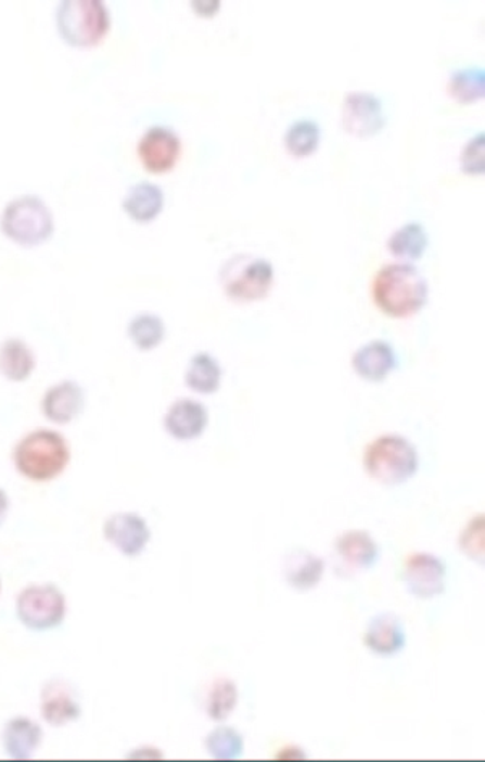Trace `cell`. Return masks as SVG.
Returning a JSON list of instances; mask_svg holds the SVG:
<instances>
[{
  "mask_svg": "<svg viewBox=\"0 0 485 762\" xmlns=\"http://www.w3.org/2000/svg\"><path fill=\"white\" fill-rule=\"evenodd\" d=\"M10 500L5 491L0 490V527L5 522L7 514H9Z\"/></svg>",
  "mask_w": 485,
  "mask_h": 762,
  "instance_id": "obj_34",
  "label": "cell"
},
{
  "mask_svg": "<svg viewBox=\"0 0 485 762\" xmlns=\"http://www.w3.org/2000/svg\"><path fill=\"white\" fill-rule=\"evenodd\" d=\"M128 338L140 351H153L164 341V322L156 313H138L128 323Z\"/></svg>",
  "mask_w": 485,
  "mask_h": 762,
  "instance_id": "obj_24",
  "label": "cell"
},
{
  "mask_svg": "<svg viewBox=\"0 0 485 762\" xmlns=\"http://www.w3.org/2000/svg\"><path fill=\"white\" fill-rule=\"evenodd\" d=\"M42 414L52 424L68 425L85 409V391L77 382L64 380L51 386L41 402Z\"/></svg>",
  "mask_w": 485,
  "mask_h": 762,
  "instance_id": "obj_13",
  "label": "cell"
},
{
  "mask_svg": "<svg viewBox=\"0 0 485 762\" xmlns=\"http://www.w3.org/2000/svg\"><path fill=\"white\" fill-rule=\"evenodd\" d=\"M276 270L263 257L239 254L224 263L220 285L227 298L235 302L263 301L273 286Z\"/></svg>",
  "mask_w": 485,
  "mask_h": 762,
  "instance_id": "obj_6",
  "label": "cell"
},
{
  "mask_svg": "<svg viewBox=\"0 0 485 762\" xmlns=\"http://www.w3.org/2000/svg\"><path fill=\"white\" fill-rule=\"evenodd\" d=\"M372 301L391 319H409L427 305L429 285L411 263L382 267L372 280Z\"/></svg>",
  "mask_w": 485,
  "mask_h": 762,
  "instance_id": "obj_1",
  "label": "cell"
},
{
  "mask_svg": "<svg viewBox=\"0 0 485 762\" xmlns=\"http://www.w3.org/2000/svg\"><path fill=\"white\" fill-rule=\"evenodd\" d=\"M365 468L372 480L384 487H398L418 472V450L400 435H382L366 448Z\"/></svg>",
  "mask_w": 485,
  "mask_h": 762,
  "instance_id": "obj_3",
  "label": "cell"
},
{
  "mask_svg": "<svg viewBox=\"0 0 485 762\" xmlns=\"http://www.w3.org/2000/svg\"><path fill=\"white\" fill-rule=\"evenodd\" d=\"M237 705H239V688H237L235 682L229 681V679H219L214 682L209 689V696H207V715L216 722L227 721L229 715L235 711Z\"/></svg>",
  "mask_w": 485,
  "mask_h": 762,
  "instance_id": "obj_27",
  "label": "cell"
},
{
  "mask_svg": "<svg viewBox=\"0 0 485 762\" xmlns=\"http://www.w3.org/2000/svg\"><path fill=\"white\" fill-rule=\"evenodd\" d=\"M209 424V414L203 402L178 399L168 408L164 427L175 440L191 441L200 438Z\"/></svg>",
  "mask_w": 485,
  "mask_h": 762,
  "instance_id": "obj_12",
  "label": "cell"
},
{
  "mask_svg": "<svg viewBox=\"0 0 485 762\" xmlns=\"http://www.w3.org/2000/svg\"><path fill=\"white\" fill-rule=\"evenodd\" d=\"M191 5H193L194 12L200 16H204V18H210L220 9V2H193Z\"/></svg>",
  "mask_w": 485,
  "mask_h": 762,
  "instance_id": "obj_31",
  "label": "cell"
},
{
  "mask_svg": "<svg viewBox=\"0 0 485 762\" xmlns=\"http://www.w3.org/2000/svg\"><path fill=\"white\" fill-rule=\"evenodd\" d=\"M447 567L434 554L416 553L406 559L404 582L406 590L419 599H432L445 592Z\"/></svg>",
  "mask_w": 485,
  "mask_h": 762,
  "instance_id": "obj_9",
  "label": "cell"
},
{
  "mask_svg": "<svg viewBox=\"0 0 485 762\" xmlns=\"http://www.w3.org/2000/svg\"><path fill=\"white\" fill-rule=\"evenodd\" d=\"M104 538L124 556L137 557L151 541L146 519L135 513H117L104 524Z\"/></svg>",
  "mask_w": 485,
  "mask_h": 762,
  "instance_id": "obj_11",
  "label": "cell"
},
{
  "mask_svg": "<svg viewBox=\"0 0 485 762\" xmlns=\"http://www.w3.org/2000/svg\"><path fill=\"white\" fill-rule=\"evenodd\" d=\"M184 383L191 391L214 395L222 383V367L209 352H197L188 364Z\"/></svg>",
  "mask_w": 485,
  "mask_h": 762,
  "instance_id": "obj_22",
  "label": "cell"
},
{
  "mask_svg": "<svg viewBox=\"0 0 485 762\" xmlns=\"http://www.w3.org/2000/svg\"><path fill=\"white\" fill-rule=\"evenodd\" d=\"M335 553L340 563L352 572H365L379 560V546L371 533L365 530L345 532L335 541Z\"/></svg>",
  "mask_w": 485,
  "mask_h": 762,
  "instance_id": "obj_17",
  "label": "cell"
},
{
  "mask_svg": "<svg viewBox=\"0 0 485 762\" xmlns=\"http://www.w3.org/2000/svg\"><path fill=\"white\" fill-rule=\"evenodd\" d=\"M343 130L359 140H369L385 127L381 99L371 92H348L342 107Z\"/></svg>",
  "mask_w": 485,
  "mask_h": 762,
  "instance_id": "obj_8",
  "label": "cell"
},
{
  "mask_svg": "<svg viewBox=\"0 0 485 762\" xmlns=\"http://www.w3.org/2000/svg\"><path fill=\"white\" fill-rule=\"evenodd\" d=\"M429 246V236L424 227L418 222H409L388 237L387 249L397 259L412 262L424 256Z\"/></svg>",
  "mask_w": 485,
  "mask_h": 762,
  "instance_id": "obj_23",
  "label": "cell"
},
{
  "mask_svg": "<svg viewBox=\"0 0 485 762\" xmlns=\"http://www.w3.org/2000/svg\"><path fill=\"white\" fill-rule=\"evenodd\" d=\"M13 464L22 477L36 483L55 480L71 464V447L59 431L39 428L18 441Z\"/></svg>",
  "mask_w": 485,
  "mask_h": 762,
  "instance_id": "obj_2",
  "label": "cell"
},
{
  "mask_svg": "<svg viewBox=\"0 0 485 762\" xmlns=\"http://www.w3.org/2000/svg\"><path fill=\"white\" fill-rule=\"evenodd\" d=\"M0 230L20 246H41L54 234V216L41 197L20 196L3 209Z\"/></svg>",
  "mask_w": 485,
  "mask_h": 762,
  "instance_id": "obj_5",
  "label": "cell"
},
{
  "mask_svg": "<svg viewBox=\"0 0 485 762\" xmlns=\"http://www.w3.org/2000/svg\"><path fill=\"white\" fill-rule=\"evenodd\" d=\"M41 714L52 727H64L80 719V701L67 682L51 681L44 686L41 693Z\"/></svg>",
  "mask_w": 485,
  "mask_h": 762,
  "instance_id": "obj_16",
  "label": "cell"
},
{
  "mask_svg": "<svg viewBox=\"0 0 485 762\" xmlns=\"http://www.w3.org/2000/svg\"><path fill=\"white\" fill-rule=\"evenodd\" d=\"M362 642L369 651L382 658L397 656L406 646L404 622L395 614H379L369 622Z\"/></svg>",
  "mask_w": 485,
  "mask_h": 762,
  "instance_id": "obj_15",
  "label": "cell"
},
{
  "mask_svg": "<svg viewBox=\"0 0 485 762\" xmlns=\"http://www.w3.org/2000/svg\"><path fill=\"white\" fill-rule=\"evenodd\" d=\"M448 92L460 104H473L485 94V74L483 68H467L455 72L448 81Z\"/></svg>",
  "mask_w": 485,
  "mask_h": 762,
  "instance_id": "obj_26",
  "label": "cell"
},
{
  "mask_svg": "<svg viewBox=\"0 0 485 762\" xmlns=\"http://www.w3.org/2000/svg\"><path fill=\"white\" fill-rule=\"evenodd\" d=\"M42 741V728L31 719H10L2 732L3 750L12 760L26 761L36 753Z\"/></svg>",
  "mask_w": 485,
  "mask_h": 762,
  "instance_id": "obj_18",
  "label": "cell"
},
{
  "mask_svg": "<svg viewBox=\"0 0 485 762\" xmlns=\"http://www.w3.org/2000/svg\"><path fill=\"white\" fill-rule=\"evenodd\" d=\"M36 369L35 352L23 339L9 338L0 345V375L9 382L22 383Z\"/></svg>",
  "mask_w": 485,
  "mask_h": 762,
  "instance_id": "obj_21",
  "label": "cell"
},
{
  "mask_svg": "<svg viewBox=\"0 0 485 762\" xmlns=\"http://www.w3.org/2000/svg\"><path fill=\"white\" fill-rule=\"evenodd\" d=\"M206 750L214 760L235 761L242 758L244 740L242 734L232 727H217L207 735Z\"/></svg>",
  "mask_w": 485,
  "mask_h": 762,
  "instance_id": "obj_28",
  "label": "cell"
},
{
  "mask_svg": "<svg viewBox=\"0 0 485 762\" xmlns=\"http://www.w3.org/2000/svg\"><path fill=\"white\" fill-rule=\"evenodd\" d=\"M461 553L467 554L474 563L484 564V514L474 517L460 537Z\"/></svg>",
  "mask_w": 485,
  "mask_h": 762,
  "instance_id": "obj_29",
  "label": "cell"
},
{
  "mask_svg": "<svg viewBox=\"0 0 485 762\" xmlns=\"http://www.w3.org/2000/svg\"><path fill=\"white\" fill-rule=\"evenodd\" d=\"M326 564L321 557L306 550H295L285 557L283 573L286 583L298 592L316 589L322 580Z\"/></svg>",
  "mask_w": 485,
  "mask_h": 762,
  "instance_id": "obj_20",
  "label": "cell"
},
{
  "mask_svg": "<svg viewBox=\"0 0 485 762\" xmlns=\"http://www.w3.org/2000/svg\"><path fill=\"white\" fill-rule=\"evenodd\" d=\"M181 155V141L167 127H153L138 143V157L150 173L164 175L174 170Z\"/></svg>",
  "mask_w": 485,
  "mask_h": 762,
  "instance_id": "obj_10",
  "label": "cell"
},
{
  "mask_svg": "<svg viewBox=\"0 0 485 762\" xmlns=\"http://www.w3.org/2000/svg\"><path fill=\"white\" fill-rule=\"evenodd\" d=\"M276 760L298 761V760H308V757H306L305 751L299 750V748L289 747V748H285V750L280 751V753L277 754Z\"/></svg>",
  "mask_w": 485,
  "mask_h": 762,
  "instance_id": "obj_32",
  "label": "cell"
},
{
  "mask_svg": "<svg viewBox=\"0 0 485 762\" xmlns=\"http://www.w3.org/2000/svg\"><path fill=\"white\" fill-rule=\"evenodd\" d=\"M352 365L362 380L381 383L397 369V352L384 339H375L355 352Z\"/></svg>",
  "mask_w": 485,
  "mask_h": 762,
  "instance_id": "obj_14",
  "label": "cell"
},
{
  "mask_svg": "<svg viewBox=\"0 0 485 762\" xmlns=\"http://www.w3.org/2000/svg\"><path fill=\"white\" fill-rule=\"evenodd\" d=\"M321 137V127L316 121L299 120L286 130L283 143H285L286 153L296 158H305L318 151Z\"/></svg>",
  "mask_w": 485,
  "mask_h": 762,
  "instance_id": "obj_25",
  "label": "cell"
},
{
  "mask_svg": "<svg viewBox=\"0 0 485 762\" xmlns=\"http://www.w3.org/2000/svg\"><path fill=\"white\" fill-rule=\"evenodd\" d=\"M58 29L72 48H95L111 29V15L101 0H67L58 9Z\"/></svg>",
  "mask_w": 485,
  "mask_h": 762,
  "instance_id": "obj_4",
  "label": "cell"
},
{
  "mask_svg": "<svg viewBox=\"0 0 485 762\" xmlns=\"http://www.w3.org/2000/svg\"><path fill=\"white\" fill-rule=\"evenodd\" d=\"M484 133L476 134L461 153V170L470 177L484 175Z\"/></svg>",
  "mask_w": 485,
  "mask_h": 762,
  "instance_id": "obj_30",
  "label": "cell"
},
{
  "mask_svg": "<svg viewBox=\"0 0 485 762\" xmlns=\"http://www.w3.org/2000/svg\"><path fill=\"white\" fill-rule=\"evenodd\" d=\"M164 191L150 181H140L128 190L122 207L125 214L137 223H151L164 209Z\"/></svg>",
  "mask_w": 485,
  "mask_h": 762,
  "instance_id": "obj_19",
  "label": "cell"
},
{
  "mask_svg": "<svg viewBox=\"0 0 485 762\" xmlns=\"http://www.w3.org/2000/svg\"><path fill=\"white\" fill-rule=\"evenodd\" d=\"M128 758H130V760H162V753L161 751L153 750V748H151V750L144 748V750L128 754Z\"/></svg>",
  "mask_w": 485,
  "mask_h": 762,
  "instance_id": "obj_33",
  "label": "cell"
},
{
  "mask_svg": "<svg viewBox=\"0 0 485 762\" xmlns=\"http://www.w3.org/2000/svg\"><path fill=\"white\" fill-rule=\"evenodd\" d=\"M16 616L26 629L48 632L58 629L67 616L64 593L51 583L31 585L16 598Z\"/></svg>",
  "mask_w": 485,
  "mask_h": 762,
  "instance_id": "obj_7",
  "label": "cell"
},
{
  "mask_svg": "<svg viewBox=\"0 0 485 762\" xmlns=\"http://www.w3.org/2000/svg\"><path fill=\"white\" fill-rule=\"evenodd\" d=\"M0 589H2V582H0Z\"/></svg>",
  "mask_w": 485,
  "mask_h": 762,
  "instance_id": "obj_35",
  "label": "cell"
}]
</instances>
